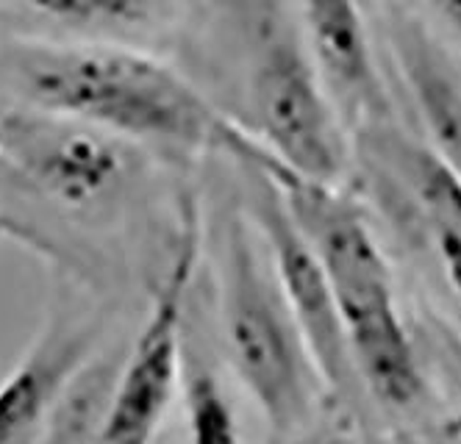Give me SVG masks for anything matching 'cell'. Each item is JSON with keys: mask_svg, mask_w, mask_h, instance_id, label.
<instances>
[{"mask_svg": "<svg viewBox=\"0 0 461 444\" xmlns=\"http://www.w3.org/2000/svg\"><path fill=\"white\" fill-rule=\"evenodd\" d=\"M267 173L334 292L358 384L392 408L414 405L425 378L398 312L389 264L365 214L337 184L294 178L276 164Z\"/></svg>", "mask_w": 461, "mask_h": 444, "instance_id": "cell-2", "label": "cell"}, {"mask_svg": "<svg viewBox=\"0 0 461 444\" xmlns=\"http://www.w3.org/2000/svg\"><path fill=\"white\" fill-rule=\"evenodd\" d=\"M112 136L40 112H0V164L68 203L104 195L122 173Z\"/></svg>", "mask_w": 461, "mask_h": 444, "instance_id": "cell-7", "label": "cell"}, {"mask_svg": "<svg viewBox=\"0 0 461 444\" xmlns=\"http://www.w3.org/2000/svg\"><path fill=\"white\" fill-rule=\"evenodd\" d=\"M447 433H450V436H461V412H458V414H456V420L447 425Z\"/></svg>", "mask_w": 461, "mask_h": 444, "instance_id": "cell-17", "label": "cell"}, {"mask_svg": "<svg viewBox=\"0 0 461 444\" xmlns=\"http://www.w3.org/2000/svg\"><path fill=\"white\" fill-rule=\"evenodd\" d=\"M392 48L425 122L428 145L461 173V81L447 56L414 17L392 23Z\"/></svg>", "mask_w": 461, "mask_h": 444, "instance_id": "cell-10", "label": "cell"}, {"mask_svg": "<svg viewBox=\"0 0 461 444\" xmlns=\"http://www.w3.org/2000/svg\"><path fill=\"white\" fill-rule=\"evenodd\" d=\"M267 164L270 161L240 164L248 195V217L258 236L265 239L273 276L306 339L320 381L337 394L350 397L358 386V378L350 361L334 292L328 286L325 272L303 231L289 214L278 184L267 173Z\"/></svg>", "mask_w": 461, "mask_h": 444, "instance_id": "cell-5", "label": "cell"}, {"mask_svg": "<svg viewBox=\"0 0 461 444\" xmlns=\"http://www.w3.org/2000/svg\"><path fill=\"white\" fill-rule=\"evenodd\" d=\"M0 236H20V228L6 214H0Z\"/></svg>", "mask_w": 461, "mask_h": 444, "instance_id": "cell-16", "label": "cell"}, {"mask_svg": "<svg viewBox=\"0 0 461 444\" xmlns=\"http://www.w3.org/2000/svg\"><path fill=\"white\" fill-rule=\"evenodd\" d=\"M95 341L92 325L59 320L0 384V444H28L40 420L81 372Z\"/></svg>", "mask_w": 461, "mask_h": 444, "instance_id": "cell-9", "label": "cell"}, {"mask_svg": "<svg viewBox=\"0 0 461 444\" xmlns=\"http://www.w3.org/2000/svg\"><path fill=\"white\" fill-rule=\"evenodd\" d=\"M301 33L334 104L365 120L386 117L373 48L356 0H298Z\"/></svg>", "mask_w": 461, "mask_h": 444, "instance_id": "cell-8", "label": "cell"}, {"mask_svg": "<svg viewBox=\"0 0 461 444\" xmlns=\"http://www.w3.org/2000/svg\"><path fill=\"white\" fill-rule=\"evenodd\" d=\"M220 309L230 367L250 392L267 433L284 441L309 422L320 375L242 214L228 220L222 236Z\"/></svg>", "mask_w": 461, "mask_h": 444, "instance_id": "cell-4", "label": "cell"}, {"mask_svg": "<svg viewBox=\"0 0 461 444\" xmlns=\"http://www.w3.org/2000/svg\"><path fill=\"white\" fill-rule=\"evenodd\" d=\"M0 89L48 117L114 140L220 150L237 164L270 159L253 136L164 61L95 42L0 40Z\"/></svg>", "mask_w": 461, "mask_h": 444, "instance_id": "cell-1", "label": "cell"}, {"mask_svg": "<svg viewBox=\"0 0 461 444\" xmlns=\"http://www.w3.org/2000/svg\"><path fill=\"white\" fill-rule=\"evenodd\" d=\"M197 258V222L189 214L181 250L164 278L150 314L122 361L109 392L106 412L92 444H153L164 414L178 392L181 341L186 328V292Z\"/></svg>", "mask_w": 461, "mask_h": 444, "instance_id": "cell-6", "label": "cell"}, {"mask_svg": "<svg viewBox=\"0 0 461 444\" xmlns=\"http://www.w3.org/2000/svg\"><path fill=\"white\" fill-rule=\"evenodd\" d=\"M437 250L445 264L447 284L453 286L456 297L461 300V233L453 231H437Z\"/></svg>", "mask_w": 461, "mask_h": 444, "instance_id": "cell-14", "label": "cell"}, {"mask_svg": "<svg viewBox=\"0 0 461 444\" xmlns=\"http://www.w3.org/2000/svg\"><path fill=\"white\" fill-rule=\"evenodd\" d=\"M367 156L384 167L414 206L434 222L437 231L461 233V173L450 167L428 142L389 128L384 120L365 125Z\"/></svg>", "mask_w": 461, "mask_h": 444, "instance_id": "cell-11", "label": "cell"}, {"mask_svg": "<svg viewBox=\"0 0 461 444\" xmlns=\"http://www.w3.org/2000/svg\"><path fill=\"white\" fill-rule=\"evenodd\" d=\"M242 128L278 169L317 184H337L348 142L306 40L281 0H240Z\"/></svg>", "mask_w": 461, "mask_h": 444, "instance_id": "cell-3", "label": "cell"}, {"mask_svg": "<svg viewBox=\"0 0 461 444\" xmlns=\"http://www.w3.org/2000/svg\"><path fill=\"white\" fill-rule=\"evenodd\" d=\"M9 4L76 28H137L167 12L176 0H9Z\"/></svg>", "mask_w": 461, "mask_h": 444, "instance_id": "cell-13", "label": "cell"}, {"mask_svg": "<svg viewBox=\"0 0 461 444\" xmlns=\"http://www.w3.org/2000/svg\"><path fill=\"white\" fill-rule=\"evenodd\" d=\"M178 389L184 397L189 444H242L234 405H230L222 381L209 364L201 339L186 322L181 341V375Z\"/></svg>", "mask_w": 461, "mask_h": 444, "instance_id": "cell-12", "label": "cell"}, {"mask_svg": "<svg viewBox=\"0 0 461 444\" xmlns=\"http://www.w3.org/2000/svg\"><path fill=\"white\" fill-rule=\"evenodd\" d=\"M431 4L450 23V28L458 33V40H461V0H431Z\"/></svg>", "mask_w": 461, "mask_h": 444, "instance_id": "cell-15", "label": "cell"}]
</instances>
